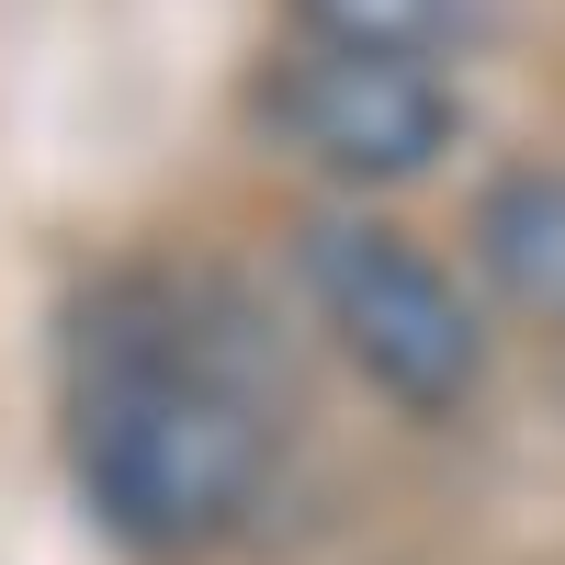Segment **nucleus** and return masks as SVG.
Here are the masks:
<instances>
[{"label":"nucleus","mask_w":565,"mask_h":565,"mask_svg":"<svg viewBox=\"0 0 565 565\" xmlns=\"http://www.w3.org/2000/svg\"><path fill=\"white\" fill-rule=\"evenodd\" d=\"M79 487L125 543L193 554L271 487V407L204 340L125 328L79 373Z\"/></svg>","instance_id":"1"},{"label":"nucleus","mask_w":565,"mask_h":565,"mask_svg":"<svg viewBox=\"0 0 565 565\" xmlns=\"http://www.w3.org/2000/svg\"><path fill=\"white\" fill-rule=\"evenodd\" d=\"M306 295L328 317V340L351 351V373L373 396H396L407 418H452L487 373V328L463 306V282L396 238V226H362V215H328L306 226Z\"/></svg>","instance_id":"2"},{"label":"nucleus","mask_w":565,"mask_h":565,"mask_svg":"<svg viewBox=\"0 0 565 565\" xmlns=\"http://www.w3.org/2000/svg\"><path fill=\"white\" fill-rule=\"evenodd\" d=\"M282 136L328 181H407L452 148V79L441 57H373V45H306L271 79Z\"/></svg>","instance_id":"3"},{"label":"nucleus","mask_w":565,"mask_h":565,"mask_svg":"<svg viewBox=\"0 0 565 565\" xmlns=\"http://www.w3.org/2000/svg\"><path fill=\"white\" fill-rule=\"evenodd\" d=\"M476 249H487L509 306L565 328V170H509L487 193V215H476Z\"/></svg>","instance_id":"4"},{"label":"nucleus","mask_w":565,"mask_h":565,"mask_svg":"<svg viewBox=\"0 0 565 565\" xmlns=\"http://www.w3.org/2000/svg\"><path fill=\"white\" fill-rule=\"evenodd\" d=\"M306 45H373V57H441L476 23V0H295Z\"/></svg>","instance_id":"5"}]
</instances>
